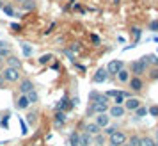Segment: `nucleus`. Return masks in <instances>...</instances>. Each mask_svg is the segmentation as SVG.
I'll return each mask as SVG.
<instances>
[{
	"label": "nucleus",
	"mask_w": 158,
	"mask_h": 146,
	"mask_svg": "<svg viewBox=\"0 0 158 146\" xmlns=\"http://www.w3.org/2000/svg\"><path fill=\"white\" fill-rule=\"evenodd\" d=\"M149 77L153 79V80H156V79H158V68H155V70H151Z\"/></svg>",
	"instance_id": "obj_35"
},
{
	"label": "nucleus",
	"mask_w": 158,
	"mask_h": 146,
	"mask_svg": "<svg viewBox=\"0 0 158 146\" xmlns=\"http://www.w3.org/2000/svg\"><path fill=\"white\" fill-rule=\"evenodd\" d=\"M130 88L133 89V91H140V89H142V80H140V77H131V79H130Z\"/></svg>",
	"instance_id": "obj_9"
},
{
	"label": "nucleus",
	"mask_w": 158,
	"mask_h": 146,
	"mask_svg": "<svg viewBox=\"0 0 158 146\" xmlns=\"http://www.w3.org/2000/svg\"><path fill=\"white\" fill-rule=\"evenodd\" d=\"M69 107H71V103H68V98H62V100H60V103H59V110H66V109H69Z\"/></svg>",
	"instance_id": "obj_21"
},
{
	"label": "nucleus",
	"mask_w": 158,
	"mask_h": 146,
	"mask_svg": "<svg viewBox=\"0 0 158 146\" xmlns=\"http://www.w3.org/2000/svg\"><path fill=\"white\" fill-rule=\"evenodd\" d=\"M139 139H140V137H137V135H133V137L130 139V143H128V144H130V146H139Z\"/></svg>",
	"instance_id": "obj_31"
},
{
	"label": "nucleus",
	"mask_w": 158,
	"mask_h": 146,
	"mask_svg": "<svg viewBox=\"0 0 158 146\" xmlns=\"http://www.w3.org/2000/svg\"><path fill=\"white\" fill-rule=\"evenodd\" d=\"M4 86V77H2V73H0V88Z\"/></svg>",
	"instance_id": "obj_39"
},
{
	"label": "nucleus",
	"mask_w": 158,
	"mask_h": 146,
	"mask_svg": "<svg viewBox=\"0 0 158 146\" xmlns=\"http://www.w3.org/2000/svg\"><path fill=\"white\" fill-rule=\"evenodd\" d=\"M107 109H108L107 96L103 95V96H100L96 102H91V105L87 107V116H93V114H103Z\"/></svg>",
	"instance_id": "obj_1"
},
{
	"label": "nucleus",
	"mask_w": 158,
	"mask_h": 146,
	"mask_svg": "<svg viewBox=\"0 0 158 146\" xmlns=\"http://www.w3.org/2000/svg\"><path fill=\"white\" fill-rule=\"evenodd\" d=\"M20 91H22L23 95H27V93H30V91H34V84H32V80H23L22 84H20Z\"/></svg>",
	"instance_id": "obj_10"
},
{
	"label": "nucleus",
	"mask_w": 158,
	"mask_h": 146,
	"mask_svg": "<svg viewBox=\"0 0 158 146\" xmlns=\"http://www.w3.org/2000/svg\"><path fill=\"white\" fill-rule=\"evenodd\" d=\"M27 98H29V102H37V93L36 91H30V93H27Z\"/></svg>",
	"instance_id": "obj_26"
},
{
	"label": "nucleus",
	"mask_w": 158,
	"mask_h": 146,
	"mask_svg": "<svg viewBox=\"0 0 158 146\" xmlns=\"http://www.w3.org/2000/svg\"><path fill=\"white\" fill-rule=\"evenodd\" d=\"M7 66H11V68H20V59L15 57V55H9L7 57Z\"/></svg>",
	"instance_id": "obj_17"
},
{
	"label": "nucleus",
	"mask_w": 158,
	"mask_h": 146,
	"mask_svg": "<svg viewBox=\"0 0 158 146\" xmlns=\"http://www.w3.org/2000/svg\"><path fill=\"white\" fill-rule=\"evenodd\" d=\"M124 105H126V109L128 110H135V109H139L140 107V100L139 98H126V102H124Z\"/></svg>",
	"instance_id": "obj_8"
},
{
	"label": "nucleus",
	"mask_w": 158,
	"mask_h": 146,
	"mask_svg": "<svg viewBox=\"0 0 158 146\" xmlns=\"http://www.w3.org/2000/svg\"><path fill=\"white\" fill-rule=\"evenodd\" d=\"M23 2H25L23 6H25V9H27V11H30V9H34V2H32V0H23Z\"/></svg>",
	"instance_id": "obj_28"
},
{
	"label": "nucleus",
	"mask_w": 158,
	"mask_h": 146,
	"mask_svg": "<svg viewBox=\"0 0 158 146\" xmlns=\"http://www.w3.org/2000/svg\"><path fill=\"white\" fill-rule=\"evenodd\" d=\"M124 110H126V109H124V107H121V105H114V107H110V109H108V114L117 119V118L124 116Z\"/></svg>",
	"instance_id": "obj_6"
},
{
	"label": "nucleus",
	"mask_w": 158,
	"mask_h": 146,
	"mask_svg": "<svg viewBox=\"0 0 158 146\" xmlns=\"http://www.w3.org/2000/svg\"><path fill=\"white\" fill-rule=\"evenodd\" d=\"M114 2H115V4H117V2H119V0H114Z\"/></svg>",
	"instance_id": "obj_45"
},
{
	"label": "nucleus",
	"mask_w": 158,
	"mask_h": 146,
	"mask_svg": "<svg viewBox=\"0 0 158 146\" xmlns=\"http://www.w3.org/2000/svg\"><path fill=\"white\" fill-rule=\"evenodd\" d=\"M146 68H148V62H146L144 59H140V61H133L131 66H130V70H131V73H135V77H140L142 73H146Z\"/></svg>",
	"instance_id": "obj_3"
},
{
	"label": "nucleus",
	"mask_w": 158,
	"mask_h": 146,
	"mask_svg": "<svg viewBox=\"0 0 158 146\" xmlns=\"http://www.w3.org/2000/svg\"><path fill=\"white\" fill-rule=\"evenodd\" d=\"M115 75H117L119 82H128L130 80V71H128V70H124V68H123V70H119Z\"/></svg>",
	"instance_id": "obj_15"
},
{
	"label": "nucleus",
	"mask_w": 158,
	"mask_h": 146,
	"mask_svg": "<svg viewBox=\"0 0 158 146\" xmlns=\"http://www.w3.org/2000/svg\"><path fill=\"white\" fill-rule=\"evenodd\" d=\"M139 146H155V141L151 137H140L139 139Z\"/></svg>",
	"instance_id": "obj_18"
},
{
	"label": "nucleus",
	"mask_w": 158,
	"mask_h": 146,
	"mask_svg": "<svg viewBox=\"0 0 158 146\" xmlns=\"http://www.w3.org/2000/svg\"><path fill=\"white\" fill-rule=\"evenodd\" d=\"M22 48H23V54H25V55H30V54H32V50H30V46L27 43H23Z\"/></svg>",
	"instance_id": "obj_30"
},
{
	"label": "nucleus",
	"mask_w": 158,
	"mask_h": 146,
	"mask_svg": "<svg viewBox=\"0 0 158 146\" xmlns=\"http://www.w3.org/2000/svg\"><path fill=\"white\" fill-rule=\"evenodd\" d=\"M149 29H151V30H155V32H158V20H153V22H151Z\"/></svg>",
	"instance_id": "obj_34"
},
{
	"label": "nucleus",
	"mask_w": 158,
	"mask_h": 146,
	"mask_svg": "<svg viewBox=\"0 0 158 146\" xmlns=\"http://www.w3.org/2000/svg\"><path fill=\"white\" fill-rule=\"evenodd\" d=\"M71 50L73 52H80V43H73L71 45Z\"/></svg>",
	"instance_id": "obj_37"
},
{
	"label": "nucleus",
	"mask_w": 158,
	"mask_h": 146,
	"mask_svg": "<svg viewBox=\"0 0 158 146\" xmlns=\"http://www.w3.org/2000/svg\"><path fill=\"white\" fill-rule=\"evenodd\" d=\"M9 52H11L9 45L4 43V41H0V57H6V55H9Z\"/></svg>",
	"instance_id": "obj_16"
},
{
	"label": "nucleus",
	"mask_w": 158,
	"mask_h": 146,
	"mask_svg": "<svg viewBox=\"0 0 158 146\" xmlns=\"http://www.w3.org/2000/svg\"><path fill=\"white\" fill-rule=\"evenodd\" d=\"M64 121H66V114H64V110H59L57 114H55V123H57V125H59V123L62 125Z\"/></svg>",
	"instance_id": "obj_19"
},
{
	"label": "nucleus",
	"mask_w": 158,
	"mask_h": 146,
	"mask_svg": "<svg viewBox=\"0 0 158 146\" xmlns=\"http://www.w3.org/2000/svg\"><path fill=\"white\" fill-rule=\"evenodd\" d=\"M155 134H156V139H158V128H156V130H155Z\"/></svg>",
	"instance_id": "obj_41"
},
{
	"label": "nucleus",
	"mask_w": 158,
	"mask_h": 146,
	"mask_svg": "<svg viewBox=\"0 0 158 146\" xmlns=\"http://www.w3.org/2000/svg\"><path fill=\"white\" fill-rule=\"evenodd\" d=\"M96 125L100 127V128H105V127H108V116L103 112V114H98V118H96Z\"/></svg>",
	"instance_id": "obj_12"
},
{
	"label": "nucleus",
	"mask_w": 158,
	"mask_h": 146,
	"mask_svg": "<svg viewBox=\"0 0 158 146\" xmlns=\"http://www.w3.org/2000/svg\"><path fill=\"white\" fill-rule=\"evenodd\" d=\"M155 146H158V143H155Z\"/></svg>",
	"instance_id": "obj_46"
},
{
	"label": "nucleus",
	"mask_w": 158,
	"mask_h": 146,
	"mask_svg": "<svg viewBox=\"0 0 158 146\" xmlns=\"http://www.w3.org/2000/svg\"><path fill=\"white\" fill-rule=\"evenodd\" d=\"M15 2H23V0H15Z\"/></svg>",
	"instance_id": "obj_44"
},
{
	"label": "nucleus",
	"mask_w": 158,
	"mask_h": 146,
	"mask_svg": "<svg viewBox=\"0 0 158 146\" xmlns=\"http://www.w3.org/2000/svg\"><path fill=\"white\" fill-rule=\"evenodd\" d=\"M148 112H149L153 118H158V105H151L149 109H148Z\"/></svg>",
	"instance_id": "obj_25"
},
{
	"label": "nucleus",
	"mask_w": 158,
	"mask_h": 146,
	"mask_svg": "<svg viewBox=\"0 0 158 146\" xmlns=\"http://www.w3.org/2000/svg\"><path fill=\"white\" fill-rule=\"evenodd\" d=\"M107 79H108V73H107V70H105V68L98 70V71H96V75L93 77V80L96 82V84H100V82H105Z\"/></svg>",
	"instance_id": "obj_7"
},
{
	"label": "nucleus",
	"mask_w": 158,
	"mask_h": 146,
	"mask_svg": "<svg viewBox=\"0 0 158 146\" xmlns=\"http://www.w3.org/2000/svg\"><path fill=\"white\" fill-rule=\"evenodd\" d=\"M93 144V135H89V134H82V135H78V146H89Z\"/></svg>",
	"instance_id": "obj_11"
},
{
	"label": "nucleus",
	"mask_w": 158,
	"mask_h": 146,
	"mask_svg": "<svg viewBox=\"0 0 158 146\" xmlns=\"http://www.w3.org/2000/svg\"><path fill=\"white\" fill-rule=\"evenodd\" d=\"M2 7H4V4H2V0H0V9H2Z\"/></svg>",
	"instance_id": "obj_40"
},
{
	"label": "nucleus",
	"mask_w": 158,
	"mask_h": 146,
	"mask_svg": "<svg viewBox=\"0 0 158 146\" xmlns=\"http://www.w3.org/2000/svg\"><path fill=\"white\" fill-rule=\"evenodd\" d=\"M29 103L30 102H29V98H27V95H22L18 100H16V107H18V109H27Z\"/></svg>",
	"instance_id": "obj_13"
},
{
	"label": "nucleus",
	"mask_w": 158,
	"mask_h": 146,
	"mask_svg": "<svg viewBox=\"0 0 158 146\" xmlns=\"http://www.w3.org/2000/svg\"><path fill=\"white\" fill-rule=\"evenodd\" d=\"M131 30H133V36H135V39H139V37H140V29H137V27H135V29H131Z\"/></svg>",
	"instance_id": "obj_36"
},
{
	"label": "nucleus",
	"mask_w": 158,
	"mask_h": 146,
	"mask_svg": "<svg viewBox=\"0 0 158 146\" xmlns=\"http://www.w3.org/2000/svg\"><path fill=\"white\" fill-rule=\"evenodd\" d=\"M0 66H2V57H0Z\"/></svg>",
	"instance_id": "obj_43"
},
{
	"label": "nucleus",
	"mask_w": 158,
	"mask_h": 146,
	"mask_svg": "<svg viewBox=\"0 0 158 146\" xmlns=\"http://www.w3.org/2000/svg\"><path fill=\"white\" fill-rule=\"evenodd\" d=\"M146 62H153L155 66H158V57L155 55V54H151V55H148V57H142Z\"/></svg>",
	"instance_id": "obj_23"
},
{
	"label": "nucleus",
	"mask_w": 158,
	"mask_h": 146,
	"mask_svg": "<svg viewBox=\"0 0 158 146\" xmlns=\"http://www.w3.org/2000/svg\"><path fill=\"white\" fill-rule=\"evenodd\" d=\"M4 13H6V15L7 16H15V11H13V7H11V6H4Z\"/></svg>",
	"instance_id": "obj_27"
},
{
	"label": "nucleus",
	"mask_w": 158,
	"mask_h": 146,
	"mask_svg": "<svg viewBox=\"0 0 158 146\" xmlns=\"http://www.w3.org/2000/svg\"><path fill=\"white\" fill-rule=\"evenodd\" d=\"M114 102H115V105H121V103H124V93H123V91H119V93L114 96Z\"/></svg>",
	"instance_id": "obj_20"
},
{
	"label": "nucleus",
	"mask_w": 158,
	"mask_h": 146,
	"mask_svg": "<svg viewBox=\"0 0 158 146\" xmlns=\"http://www.w3.org/2000/svg\"><path fill=\"white\" fill-rule=\"evenodd\" d=\"M146 114H148V109H146V107H142V105H140L139 109H135V118H144Z\"/></svg>",
	"instance_id": "obj_22"
},
{
	"label": "nucleus",
	"mask_w": 158,
	"mask_h": 146,
	"mask_svg": "<svg viewBox=\"0 0 158 146\" xmlns=\"http://www.w3.org/2000/svg\"><path fill=\"white\" fill-rule=\"evenodd\" d=\"M85 132L89 134V135H98V134H100V127H98L96 123H89L85 127Z\"/></svg>",
	"instance_id": "obj_14"
},
{
	"label": "nucleus",
	"mask_w": 158,
	"mask_h": 146,
	"mask_svg": "<svg viewBox=\"0 0 158 146\" xmlns=\"http://www.w3.org/2000/svg\"><path fill=\"white\" fill-rule=\"evenodd\" d=\"M18 70H20V68H11V66H6V68H4V71H0V73H2L4 80L16 82L18 79H20V71H18Z\"/></svg>",
	"instance_id": "obj_2"
},
{
	"label": "nucleus",
	"mask_w": 158,
	"mask_h": 146,
	"mask_svg": "<svg viewBox=\"0 0 158 146\" xmlns=\"http://www.w3.org/2000/svg\"><path fill=\"white\" fill-rule=\"evenodd\" d=\"M100 93H96V91H93V93H91V95H89V98H91V102H96V100H98V98H100Z\"/></svg>",
	"instance_id": "obj_32"
},
{
	"label": "nucleus",
	"mask_w": 158,
	"mask_h": 146,
	"mask_svg": "<svg viewBox=\"0 0 158 146\" xmlns=\"http://www.w3.org/2000/svg\"><path fill=\"white\" fill-rule=\"evenodd\" d=\"M114 132H117V127H107V130H105V134H107V135H112Z\"/></svg>",
	"instance_id": "obj_33"
},
{
	"label": "nucleus",
	"mask_w": 158,
	"mask_h": 146,
	"mask_svg": "<svg viewBox=\"0 0 158 146\" xmlns=\"http://www.w3.org/2000/svg\"><path fill=\"white\" fill-rule=\"evenodd\" d=\"M105 70H107L108 75H115L119 70H123V62H121V61H110Z\"/></svg>",
	"instance_id": "obj_5"
},
{
	"label": "nucleus",
	"mask_w": 158,
	"mask_h": 146,
	"mask_svg": "<svg viewBox=\"0 0 158 146\" xmlns=\"http://www.w3.org/2000/svg\"><path fill=\"white\" fill-rule=\"evenodd\" d=\"M69 143H71V146H78V134H77V132H73V134H71Z\"/></svg>",
	"instance_id": "obj_24"
},
{
	"label": "nucleus",
	"mask_w": 158,
	"mask_h": 146,
	"mask_svg": "<svg viewBox=\"0 0 158 146\" xmlns=\"http://www.w3.org/2000/svg\"><path fill=\"white\" fill-rule=\"evenodd\" d=\"M91 39H93L94 43H100V37L96 36V34H93V36H91Z\"/></svg>",
	"instance_id": "obj_38"
},
{
	"label": "nucleus",
	"mask_w": 158,
	"mask_h": 146,
	"mask_svg": "<svg viewBox=\"0 0 158 146\" xmlns=\"http://www.w3.org/2000/svg\"><path fill=\"white\" fill-rule=\"evenodd\" d=\"M50 59H52V55H50V54H46V55H41V57H39V62L44 64V62H48Z\"/></svg>",
	"instance_id": "obj_29"
},
{
	"label": "nucleus",
	"mask_w": 158,
	"mask_h": 146,
	"mask_svg": "<svg viewBox=\"0 0 158 146\" xmlns=\"http://www.w3.org/2000/svg\"><path fill=\"white\" fill-rule=\"evenodd\" d=\"M121 146H130V144H126V143H124V144H121Z\"/></svg>",
	"instance_id": "obj_42"
},
{
	"label": "nucleus",
	"mask_w": 158,
	"mask_h": 146,
	"mask_svg": "<svg viewBox=\"0 0 158 146\" xmlns=\"http://www.w3.org/2000/svg\"><path fill=\"white\" fill-rule=\"evenodd\" d=\"M124 143H126V134H124V132L117 130L110 135V146H121V144H124Z\"/></svg>",
	"instance_id": "obj_4"
}]
</instances>
